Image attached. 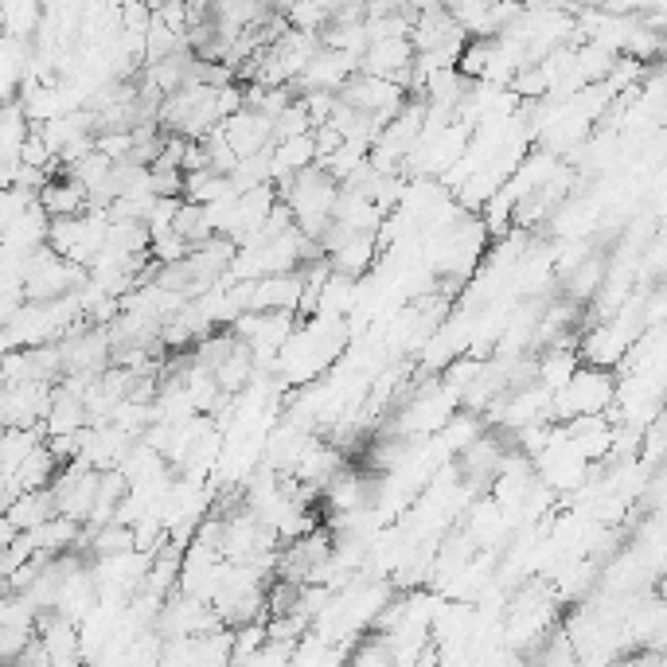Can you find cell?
Returning a JSON list of instances; mask_svg holds the SVG:
<instances>
[{"label":"cell","mask_w":667,"mask_h":667,"mask_svg":"<svg viewBox=\"0 0 667 667\" xmlns=\"http://www.w3.org/2000/svg\"><path fill=\"white\" fill-rule=\"evenodd\" d=\"M613 375L601 367H586L570 375V383L559 394H551V418L570 422V418H601L613 406Z\"/></svg>","instance_id":"1"},{"label":"cell","mask_w":667,"mask_h":667,"mask_svg":"<svg viewBox=\"0 0 667 667\" xmlns=\"http://www.w3.org/2000/svg\"><path fill=\"white\" fill-rule=\"evenodd\" d=\"M301 294H304L301 269L258 277V281H254V297H250V312H297Z\"/></svg>","instance_id":"2"},{"label":"cell","mask_w":667,"mask_h":667,"mask_svg":"<svg viewBox=\"0 0 667 667\" xmlns=\"http://www.w3.org/2000/svg\"><path fill=\"white\" fill-rule=\"evenodd\" d=\"M410 67H414V47H410V39H375V44H367V51L359 55V71L387 82H391L394 74L410 71Z\"/></svg>","instance_id":"3"},{"label":"cell","mask_w":667,"mask_h":667,"mask_svg":"<svg viewBox=\"0 0 667 667\" xmlns=\"http://www.w3.org/2000/svg\"><path fill=\"white\" fill-rule=\"evenodd\" d=\"M4 519H9L12 531H16V534L39 531V527H44L47 519H55V499H51V492L39 488V492H20V496H12L9 511H4Z\"/></svg>","instance_id":"4"},{"label":"cell","mask_w":667,"mask_h":667,"mask_svg":"<svg viewBox=\"0 0 667 667\" xmlns=\"http://www.w3.org/2000/svg\"><path fill=\"white\" fill-rule=\"evenodd\" d=\"M39 211L47 215V219H74V215L87 211V192H82L74 180L67 176H51L44 184V192L36 196Z\"/></svg>","instance_id":"5"},{"label":"cell","mask_w":667,"mask_h":667,"mask_svg":"<svg viewBox=\"0 0 667 667\" xmlns=\"http://www.w3.org/2000/svg\"><path fill=\"white\" fill-rule=\"evenodd\" d=\"M375 246H379V234H352V239H347L344 246L329 258V269L336 277L356 281V277H364L367 269L375 266V254H379Z\"/></svg>","instance_id":"6"},{"label":"cell","mask_w":667,"mask_h":667,"mask_svg":"<svg viewBox=\"0 0 667 667\" xmlns=\"http://www.w3.org/2000/svg\"><path fill=\"white\" fill-rule=\"evenodd\" d=\"M172 239H180L187 246V254H192V246H199V242L211 239V219H207V211L199 204H180L176 207V219H172Z\"/></svg>","instance_id":"7"}]
</instances>
